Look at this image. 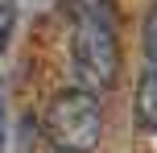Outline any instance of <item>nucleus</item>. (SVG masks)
I'll return each instance as SVG.
<instances>
[{
	"mask_svg": "<svg viewBox=\"0 0 157 153\" xmlns=\"http://www.w3.org/2000/svg\"><path fill=\"white\" fill-rule=\"evenodd\" d=\"M71 13V58L87 87H116L120 79V29L108 0H66Z\"/></svg>",
	"mask_w": 157,
	"mask_h": 153,
	"instance_id": "1",
	"label": "nucleus"
},
{
	"mask_svg": "<svg viewBox=\"0 0 157 153\" xmlns=\"http://www.w3.org/2000/svg\"><path fill=\"white\" fill-rule=\"evenodd\" d=\"M46 132L66 153H91L103 137V108L87 87L58 91L46 108Z\"/></svg>",
	"mask_w": 157,
	"mask_h": 153,
	"instance_id": "2",
	"label": "nucleus"
},
{
	"mask_svg": "<svg viewBox=\"0 0 157 153\" xmlns=\"http://www.w3.org/2000/svg\"><path fill=\"white\" fill-rule=\"evenodd\" d=\"M136 120L149 132H157V75H145L136 87Z\"/></svg>",
	"mask_w": 157,
	"mask_h": 153,
	"instance_id": "3",
	"label": "nucleus"
},
{
	"mask_svg": "<svg viewBox=\"0 0 157 153\" xmlns=\"http://www.w3.org/2000/svg\"><path fill=\"white\" fill-rule=\"evenodd\" d=\"M141 46H145V62H149V71L157 75V4L149 8V17H145V29H141Z\"/></svg>",
	"mask_w": 157,
	"mask_h": 153,
	"instance_id": "4",
	"label": "nucleus"
},
{
	"mask_svg": "<svg viewBox=\"0 0 157 153\" xmlns=\"http://www.w3.org/2000/svg\"><path fill=\"white\" fill-rule=\"evenodd\" d=\"M13 29H17V0H0V54L13 41Z\"/></svg>",
	"mask_w": 157,
	"mask_h": 153,
	"instance_id": "5",
	"label": "nucleus"
},
{
	"mask_svg": "<svg viewBox=\"0 0 157 153\" xmlns=\"http://www.w3.org/2000/svg\"><path fill=\"white\" fill-rule=\"evenodd\" d=\"M0 153H4V95H0Z\"/></svg>",
	"mask_w": 157,
	"mask_h": 153,
	"instance_id": "6",
	"label": "nucleus"
}]
</instances>
